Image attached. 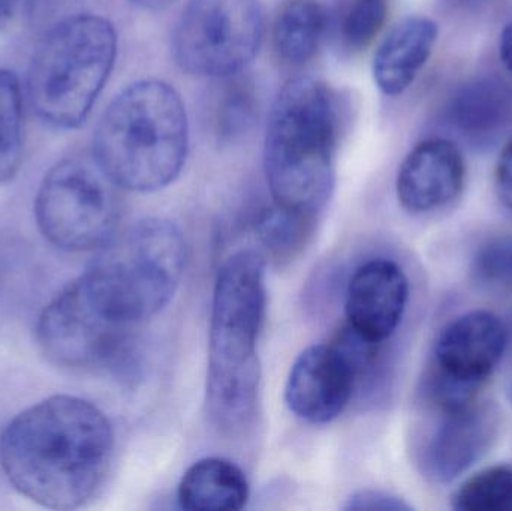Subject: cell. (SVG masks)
<instances>
[{
  "mask_svg": "<svg viewBox=\"0 0 512 511\" xmlns=\"http://www.w3.org/2000/svg\"><path fill=\"white\" fill-rule=\"evenodd\" d=\"M113 452L110 420L77 396L32 405L0 435V467L12 488L51 510L80 509L93 500Z\"/></svg>",
  "mask_w": 512,
  "mask_h": 511,
  "instance_id": "obj_1",
  "label": "cell"
},
{
  "mask_svg": "<svg viewBox=\"0 0 512 511\" xmlns=\"http://www.w3.org/2000/svg\"><path fill=\"white\" fill-rule=\"evenodd\" d=\"M342 116L336 92L313 78L289 80L277 93L264 141L273 203L315 219L333 194Z\"/></svg>",
  "mask_w": 512,
  "mask_h": 511,
  "instance_id": "obj_2",
  "label": "cell"
},
{
  "mask_svg": "<svg viewBox=\"0 0 512 511\" xmlns=\"http://www.w3.org/2000/svg\"><path fill=\"white\" fill-rule=\"evenodd\" d=\"M265 303L262 255L251 249L230 255L219 269L213 291L206 386L207 413L225 431L243 428L254 416Z\"/></svg>",
  "mask_w": 512,
  "mask_h": 511,
  "instance_id": "obj_3",
  "label": "cell"
},
{
  "mask_svg": "<svg viewBox=\"0 0 512 511\" xmlns=\"http://www.w3.org/2000/svg\"><path fill=\"white\" fill-rule=\"evenodd\" d=\"M189 150L185 104L170 84L141 80L108 105L93 135V159L117 186L155 192L182 173Z\"/></svg>",
  "mask_w": 512,
  "mask_h": 511,
  "instance_id": "obj_4",
  "label": "cell"
},
{
  "mask_svg": "<svg viewBox=\"0 0 512 511\" xmlns=\"http://www.w3.org/2000/svg\"><path fill=\"white\" fill-rule=\"evenodd\" d=\"M117 33L101 15L63 18L33 51L27 75L30 104L39 119L59 129L80 128L113 71Z\"/></svg>",
  "mask_w": 512,
  "mask_h": 511,
  "instance_id": "obj_5",
  "label": "cell"
},
{
  "mask_svg": "<svg viewBox=\"0 0 512 511\" xmlns=\"http://www.w3.org/2000/svg\"><path fill=\"white\" fill-rule=\"evenodd\" d=\"M83 273L93 293L129 326L155 317L182 281L186 245L174 222L147 218L114 234Z\"/></svg>",
  "mask_w": 512,
  "mask_h": 511,
  "instance_id": "obj_6",
  "label": "cell"
},
{
  "mask_svg": "<svg viewBox=\"0 0 512 511\" xmlns=\"http://www.w3.org/2000/svg\"><path fill=\"white\" fill-rule=\"evenodd\" d=\"M114 186L95 159L57 162L45 174L35 200L36 222L45 239L66 252L107 245L119 219Z\"/></svg>",
  "mask_w": 512,
  "mask_h": 511,
  "instance_id": "obj_7",
  "label": "cell"
},
{
  "mask_svg": "<svg viewBox=\"0 0 512 511\" xmlns=\"http://www.w3.org/2000/svg\"><path fill=\"white\" fill-rule=\"evenodd\" d=\"M134 329L78 276L45 306L36 324V341L54 365L93 371L113 368L125 359Z\"/></svg>",
  "mask_w": 512,
  "mask_h": 511,
  "instance_id": "obj_8",
  "label": "cell"
},
{
  "mask_svg": "<svg viewBox=\"0 0 512 511\" xmlns=\"http://www.w3.org/2000/svg\"><path fill=\"white\" fill-rule=\"evenodd\" d=\"M262 36L258 0H191L174 30V59L195 77H230L255 59Z\"/></svg>",
  "mask_w": 512,
  "mask_h": 511,
  "instance_id": "obj_9",
  "label": "cell"
},
{
  "mask_svg": "<svg viewBox=\"0 0 512 511\" xmlns=\"http://www.w3.org/2000/svg\"><path fill=\"white\" fill-rule=\"evenodd\" d=\"M367 366L366 350L348 330L334 344L313 345L297 357L289 371L286 405L304 422H331L348 407L358 377Z\"/></svg>",
  "mask_w": 512,
  "mask_h": 511,
  "instance_id": "obj_10",
  "label": "cell"
},
{
  "mask_svg": "<svg viewBox=\"0 0 512 511\" xmlns=\"http://www.w3.org/2000/svg\"><path fill=\"white\" fill-rule=\"evenodd\" d=\"M478 393L427 396L436 413L427 438L423 464L427 476L450 483L477 464L498 434V414Z\"/></svg>",
  "mask_w": 512,
  "mask_h": 511,
  "instance_id": "obj_11",
  "label": "cell"
},
{
  "mask_svg": "<svg viewBox=\"0 0 512 511\" xmlns=\"http://www.w3.org/2000/svg\"><path fill=\"white\" fill-rule=\"evenodd\" d=\"M508 345L504 321L490 311L454 318L439 332L433 348V372L445 380L483 387L501 363Z\"/></svg>",
  "mask_w": 512,
  "mask_h": 511,
  "instance_id": "obj_12",
  "label": "cell"
},
{
  "mask_svg": "<svg viewBox=\"0 0 512 511\" xmlns=\"http://www.w3.org/2000/svg\"><path fill=\"white\" fill-rule=\"evenodd\" d=\"M408 300L409 281L402 267L387 258H373L349 279L348 327L364 341L382 345L402 324Z\"/></svg>",
  "mask_w": 512,
  "mask_h": 511,
  "instance_id": "obj_13",
  "label": "cell"
},
{
  "mask_svg": "<svg viewBox=\"0 0 512 511\" xmlns=\"http://www.w3.org/2000/svg\"><path fill=\"white\" fill-rule=\"evenodd\" d=\"M466 162L457 144L447 138L418 143L400 165L396 194L400 206L414 215L436 212L462 195Z\"/></svg>",
  "mask_w": 512,
  "mask_h": 511,
  "instance_id": "obj_14",
  "label": "cell"
},
{
  "mask_svg": "<svg viewBox=\"0 0 512 511\" xmlns=\"http://www.w3.org/2000/svg\"><path fill=\"white\" fill-rule=\"evenodd\" d=\"M432 18L409 17L385 36L373 59L376 86L388 96H399L417 80L438 41Z\"/></svg>",
  "mask_w": 512,
  "mask_h": 511,
  "instance_id": "obj_15",
  "label": "cell"
},
{
  "mask_svg": "<svg viewBox=\"0 0 512 511\" xmlns=\"http://www.w3.org/2000/svg\"><path fill=\"white\" fill-rule=\"evenodd\" d=\"M249 500L245 473L233 462L206 458L195 462L179 485V504L189 511H239Z\"/></svg>",
  "mask_w": 512,
  "mask_h": 511,
  "instance_id": "obj_16",
  "label": "cell"
},
{
  "mask_svg": "<svg viewBox=\"0 0 512 511\" xmlns=\"http://www.w3.org/2000/svg\"><path fill=\"white\" fill-rule=\"evenodd\" d=\"M447 116L463 134H496L512 120L511 87L495 77L468 81L451 96Z\"/></svg>",
  "mask_w": 512,
  "mask_h": 511,
  "instance_id": "obj_17",
  "label": "cell"
},
{
  "mask_svg": "<svg viewBox=\"0 0 512 511\" xmlns=\"http://www.w3.org/2000/svg\"><path fill=\"white\" fill-rule=\"evenodd\" d=\"M330 26L327 9L318 0H286L271 27L277 57L289 66H301L318 53Z\"/></svg>",
  "mask_w": 512,
  "mask_h": 511,
  "instance_id": "obj_18",
  "label": "cell"
},
{
  "mask_svg": "<svg viewBox=\"0 0 512 511\" xmlns=\"http://www.w3.org/2000/svg\"><path fill=\"white\" fill-rule=\"evenodd\" d=\"M259 116V95L245 71L218 78L210 99V131L219 144H234L252 131Z\"/></svg>",
  "mask_w": 512,
  "mask_h": 511,
  "instance_id": "obj_19",
  "label": "cell"
},
{
  "mask_svg": "<svg viewBox=\"0 0 512 511\" xmlns=\"http://www.w3.org/2000/svg\"><path fill=\"white\" fill-rule=\"evenodd\" d=\"M23 99L17 75L0 69V185L17 176L23 161Z\"/></svg>",
  "mask_w": 512,
  "mask_h": 511,
  "instance_id": "obj_20",
  "label": "cell"
},
{
  "mask_svg": "<svg viewBox=\"0 0 512 511\" xmlns=\"http://www.w3.org/2000/svg\"><path fill=\"white\" fill-rule=\"evenodd\" d=\"M457 511H512V465H492L469 477L453 495Z\"/></svg>",
  "mask_w": 512,
  "mask_h": 511,
  "instance_id": "obj_21",
  "label": "cell"
},
{
  "mask_svg": "<svg viewBox=\"0 0 512 511\" xmlns=\"http://www.w3.org/2000/svg\"><path fill=\"white\" fill-rule=\"evenodd\" d=\"M312 222L313 219L304 218L273 203V206L259 213L255 230H258L267 249L277 257H283L303 245Z\"/></svg>",
  "mask_w": 512,
  "mask_h": 511,
  "instance_id": "obj_22",
  "label": "cell"
},
{
  "mask_svg": "<svg viewBox=\"0 0 512 511\" xmlns=\"http://www.w3.org/2000/svg\"><path fill=\"white\" fill-rule=\"evenodd\" d=\"M387 20L385 0H351L339 17V38L349 51L372 44Z\"/></svg>",
  "mask_w": 512,
  "mask_h": 511,
  "instance_id": "obj_23",
  "label": "cell"
},
{
  "mask_svg": "<svg viewBox=\"0 0 512 511\" xmlns=\"http://www.w3.org/2000/svg\"><path fill=\"white\" fill-rule=\"evenodd\" d=\"M472 276L484 287L512 288V234L492 237L478 248Z\"/></svg>",
  "mask_w": 512,
  "mask_h": 511,
  "instance_id": "obj_24",
  "label": "cell"
},
{
  "mask_svg": "<svg viewBox=\"0 0 512 511\" xmlns=\"http://www.w3.org/2000/svg\"><path fill=\"white\" fill-rule=\"evenodd\" d=\"M346 510L354 511H403L411 510L412 507L394 495L385 494L381 491H358L349 497L345 506Z\"/></svg>",
  "mask_w": 512,
  "mask_h": 511,
  "instance_id": "obj_25",
  "label": "cell"
},
{
  "mask_svg": "<svg viewBox=\"0 0 512 511\" xmlns=\"http://www.w3.org/2000/svg\"><path fill=\"white\" fill-rule=\"evenodd\" d=\"M495 192L502 206L512 212V138L505 144L496 162Z\"/></svg>",
  "mask_w": 512,
  "mask_h": 511,
  "instance_id": "obj_26",
  "label": "cell"
},
{
  "mask_svg": "<svg viewBox=\"0 0 512 511\" xmlns=\"http://www.w3.org/2000/svg\"><path fill=\"white\" fill-rule=\"evenodd\" d=\"M38 0H0V29L11 26L32 11Z\"/></svg>",
  "mask_w": 512,
  "mask_h": 511,
  "instance_id": "obj_27",
  "label": "cell"
},
{
  "mask_svg": "<svg viewBox=\"0 0 512 511\" xmlns=\"http://www.w3.org/2000/svg\"><path fill=\"white\" fill-rule=\"evenodd\" d=\"M499 57L507 71L512 74V20L505 24L499 38Z\"/></svg>",
  "mask_w": 512,
  "mask_h": 511,
  "instance_id": "obj_28",
  "label": "cell"
},
{
  "mask_svg": "<svg viewBox=\"0 0 512 511\" xmlns=\"http://www.w3.org/2000/svg\"><path fill=\"white\" fill-rule=\"evenodd\" d=\"M454 8L465 9V11H480L495 3L496 0H445Z\"/></svg>",
  "mask_w": 512,
  "mask_h": 511,
  "instance_id": "obj_29",
  "label": "cell"
},
{
  "mask_svg": "<svg viewBox=\"0 0 512 511\" xmlns=\"http://www.w3.org/2000/svg\"><path fill=\"white\" fill-rule=\"evenodd\" d=\"M131 2L140 6V8L149 9V11H159V9L173 5L177 0H131Z\"/></svg>",
  "mask_w": 512,
  "mask_h": 511,
  "instance_id": "obj_30",
  "label": "cell"
}]
</instances>
